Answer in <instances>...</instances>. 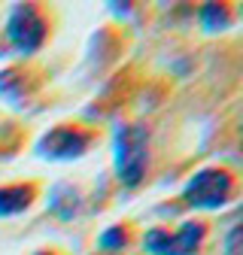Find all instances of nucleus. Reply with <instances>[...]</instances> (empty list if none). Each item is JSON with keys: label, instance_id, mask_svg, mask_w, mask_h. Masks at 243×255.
<instances>
[{"label": "nucleus", "instance_id": "1", "mask_svg": "<svg viewBox=\"0 0 243 255\" xmlns=\"http://www.w3.org/2000/svg\"><path fill=\"white\" fill-rule=\"evenodd\" d=\"M146 170V131L140 125H119L116 131V173L128 188L143 179Z\"/></svg>", "mask_w": 243, "mask_h": 255}, {"label": "nucleus", "instance_id": "2", "mask_svg": "<svg viewBox=\"0 0 243 255\" xmlns=\"http://www.w3.org/2000/svg\"><path fill=\"white\" fill-rule=\"evenodd\" d=\"M231 188H234V179L231 173L225 170H216V167H207L201 173H195L182 191L189 207H201V210H213V207H222L228 198H231Z\"/></svg>", "mask_w": 243, "mask_h": 255}, {"label": "nucleus", "instance_id": "3", "mask_svg": "<svg viewBox=\"0 0 243 255\" xmlns=\"http://www.w3.org/2000/svg\"><path fill=\"white\" fill-rule=\"evenodd\" d=\"M6 37L15 46V52L34 55L43 46V40H46V24H43L40 12L30 6V3L15 6L12 15H9V24H6Z\"/></svg>", "mask_w": 243, "mask_h": 255}, {"label": "nucleus", "instance_id": "4", "mask_svg": "<svg viewBox=\"0 0 243 255\" xmlns=\"http://www.w3.org/2000/svg\"><path fill=\"white\" fill-rule=\"evenodd\" d=\"M204 237V225L198 222H186L176 234H167L161 228H152L146 234V249L155 255H192Z\"/></svg>", "mask_w": 243, "mask_h": 255}, {"label": "nucleus", "instance_id": "5", "mask_svg": "<svg viewBox=\"0 0 243 255\" xmlns=\"http://www.w3.org/2000/svg\"><path fill=\"white\" fill-rule=\"evenodd\" d=\"M91 137L85 131H76V128H55L49 131L40 143H37V152L43 158H79L85 149H88Z\"/></svg>", "mask_w": 243, "mask_h": 255}, {"label": "nucleus", "instance_id": "6", "mask_svg": "<svg viewBox=\"0 0 243 255\" xmlns=\"http://www.w3.org/2000/svg\"><path fill=\"white\" fill-rule=\"evenodd\" d=\"M34 201V188L30 185H6L0 188V216H15L24 213Z\"/></svg>", "mask_w": 243, "mask_h": 255}, {"label": "nucleus", "instance_id": "7", "mask_svg": "<svg viewBox=\"0 0 243 255\" xmlns=\"http://www.w3.org/2000/svg\"><path fill=\"white\" fill-rule=\"evenodd\" d=\"M76 204H79V195H76V191H73L70 185H55V188H52L49 210H52L58 219H73Z\"/></svg>", "mask_w": 243, "mask_h": 255}, {"label": "nucleus", "instance_id": "8", "mask_svg": "<svg viewBox=\"0 0 243 255\" xmlns=\"http://www.w3.org/2000/svg\"><path fill=\"white\" fill-rule=\"evenodd\" d=\"M201 21H204V30H207V34H216V30H222V27L231 24L225 6H219V3H204V6H201Z\"/></svg>", "mask_w": 243, "mask_h": 255}, {"label": "nucleus", "instance_id": "9", "mask_svg": "<svg viewBox=\"0 0 243 255\" xmlns=\"http://www.w3.org/2000/svg\"><path fill=\"white\" fill-rule=\"evenodd\" d=\"M98 243L104 249H122V246H125V231H122V228H110V231H104L98 237Z\"/></svg>", "mask_w": 243, "mask_h": 255}, {"label": "nucleus", "instance_id": "10", "mask_svg": "<svg viewBox=\"0 0 243 255\" xmlns=\"http://www.w3.org/2000/svg\"><path fill=\"white\" fill-rule=\"evenodd\" d=\"M15 76H18V70L0 73V94H3V98H15V88H21V82H12Z\"/></svg>", "mask_w": 243, "mask_h": 255}, {"label": "nucleus", "instance_id": "11", "mask_svg": "<svg viewBox=\"0 0 243 255\" xmlns=\"http://www.w3.org/2000/svg\"><path fill=\"white\" fill-rule=\"evenodd\" d=\"M225 255H240V225H234V228H231V234H228V249H225Z\"/></svg>", "mask_w": 243, "mask_h": 255}]
</instances>
